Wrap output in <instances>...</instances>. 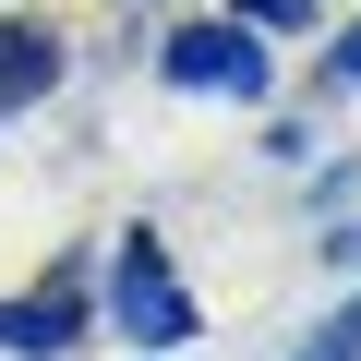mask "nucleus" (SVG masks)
Returning <instances> with one entry per match:
<instances>
[{
    "label": "nucleus",
    "instance_id": "obj_2",
    "mask_svg": "<svg viewBox=\"0 0 361 361\" xmlns=\"http://www.w3.org/2000/svg\"><path fill=\"white\" fill-rule=\"evenodd\" d=\"M169 85L265 97V37H253V25H180V37H169Z\"/></svg>",
    "mask_w": 361,
    "mask_h": 361
},
{
    "label": "nucleus",
    "instance_id": "obj_5",
    "mask_svg": "<svg viewBox=\"0 0 361 361\" xmlns=\"http://www.w3.org/2000/svg\"><path fill=\"white\" fill-rule=\"evenodd\" d=\"M241 25H253V37H301V25H313V0H241Z\"/></svg>",
    "mask_w": 361,
    "mask_h": 361
},
{
    "label": "nucleus",
    "instance_id": "obj_4",
    "mask_svg": "<svg viewBox=\"0 0 361 361\" xmlns=\"http://www.w3.org/2000/svg\"><path fill=\"white\" fill-rule=\"evenodd\" d=\"M49 73H61V49H49L37 25H0V109H25V97H49Z\"/></svg>",
    "mask_w": 361,
    "mask_h": 361
},
{
    "label": "nucleus",
    "instance_id": "obj_8",
    "mask_svg": "<svg viewBox=\"0 0 361 361\" xmlns=\"http://www.w3.org/2000/svg\"><path fill=\"white\" fill-rule=\"evenodd\" d=\"M337 253H349V265H361V229H337Z\"/></svg>",
    "mask_w": 361,
    "mask_h": 361
},
{
    "label": "nucleus",
    "instance_id": "obj_3",
    "mask_svg": "<svg viewBox=\"0 0 361 361\" xmlns=\"http://www.w3.org/2000/svg\"><path fill=\"white\" fill-rule=\"evenodd\" d=\"M85 337V289L61 277V289H37V301H0V349H25V361H61Z\"/></svg>",
    "mask_w": 361,
    "mask_h": 361
},
{
    "label": "nucleus",
    "instance_id": "obj_6",
    "mask_svg": "<svg viewBox=\"0 0 361 361\" xmlns=\"http://www.w3.org/2000/svg\"><path fill=\"white\" fill-rule=\"evenodd\" d=\"M301 361H361V301H349V313H337V325H325V337H313Z\"/></svg>",
    "mask_w": 361,
    "mask_h": 361
},
{
    "label": "nucleus",
    "instance_id": "obj_7",
    "mask_svg": "<svg viewBox=\"0 0 361 361\" xmlns=\"http://www.w3.org/2000/svg\"><path fill=\"white\" fill-rule=\"evenodd\" d=\"M337 85H361V25H349V49H337Z\"/></svg>",
    "mask_w": 361,
    "mask_h": 361
},
{
    "label": "nucleus",
    "instance_id": "obj_1",
    "mask_svg": "<svg viewBox=\"0 0 361 361\" xmlns=\"http://www.w3.org/2000/svg\"><path fill=\"white\" fill-rule=\"evenodd\" d=\"M109 313H121V337H145V349H193V301H180V277H169V253L133 229L121 241V265H109Z\"/></svg>",
    "mask_w": 361,
    "mask_h": 361
}]
</instances>
